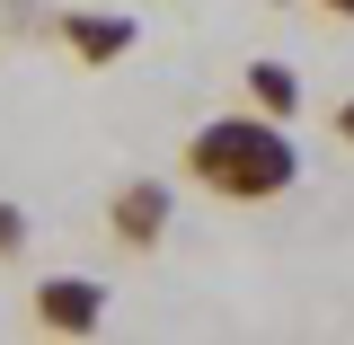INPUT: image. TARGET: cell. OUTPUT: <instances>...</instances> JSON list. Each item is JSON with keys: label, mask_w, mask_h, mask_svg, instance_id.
Instances as JSON below:
<instances>
[{"label": "cell", "mask_w": 354, "mask_h": 345, "mask_svg": "<svg viewBox=\"0 0 354 345\" xmlns=\"http://www.w3.org/2000/svg\"><path fill=\"white\" fill-rule=\"evenodd\" d=\"M328 124H337V142L354 151V97H337V115H328Z\"/></svg>", "instance_id": "52a82bcc"}, {"label": "cell", "mask_w": 354, "mask_h": 345, "mask_svg": "<svg viewBox=\"0 0 354 345\" xmlns=\"http://www.w3.org/2000/svg\"><path fill=\"white\" fill-rule=\"evenodd\" d=\"M319 18H337V27H354V0H310Z\"/></svg>", "instance_id": "ba28073f"}, {"label": "cell", "mask_w": 354, "mask_h": 345, "mask_svg": "<svg viewBox=\"0 0 354 345\" xmlns=\"http://www.w3.org/2000/svg\"><path fill=\"white\" fill-rule=\"evenodd\" d=\"M186 177L221 195V204H274L301 186V151H292V124H274L257 106L239 115H213V124L186 133Z\"/></svg>", "instance_id": "6da1fadb"}, {"label": "cell", "mask_w": 354, "mask_h": 345, "mask_svg": "<svg viewBox=\"0 0 354 345\" xmlns=\"http://www.w3.org/2000/svg\"><path fill=\"white\" fill-rule=\"evenodd\" d=\"M53 36L71 44V62L106 71V62H124L133 44H142V18H124V9H62V18H53Z\"/></svg>", "instance_id": "277c9868"}, {"label": "cell", "mask_w": 354, "mask_h": 345, "mask_svg": "<svg viewBox=\"0 0 354 345\" xmlns=\"http://www.w3.org/2000/svg\"><path fill=\"white\" fill-rule=\"evenodd\" d=\"M239 88H248V106L274 115V124H292V115H301V71H292V62H274V53H257Z\"/></svg>", "instance_id": "5b68a950"}, {"label": "cell", "mask_w": 354, "mask_h": 345, "mask_svg": "<svg viewBox=\"0 0 354 345\" xmlns=\"http://www.w3.org/2000/svg\"><path fill=\"white\" fill-rule=\"evenodd\" d=\"M18 248H27V213H18V204H9V195H0V265L18 257Z\"/></svg>", "instance_id": "8992f818"}, {"label": "cell", "mask_w": 354, "mask_h": 345, "mask_svg": "<svg viewBox=\"0 0 354 345\" xmlns=\"http://www.w3.org/2000/svg\"><path fill=\"white\" fill-rule=\"evenodd\" d=\"M106 230H115L124 248H160L177 230V186L169 177H124V186L106 195Z\"/></svg>", "instance_id": "3957f363"}, {"label": "cell", "mask_w": 354, "mask_h": 345, "mask_svg": "<svg viewBox=\"0 0 354 345\" xmlns=\"http://www.w3.org/2000/svg\"><path fill=\"white\" fill-rule=\"evenodd\" d=\"M27 328L36 337H106V283L88 274H44L27 292Z\"/></svg>", "instance_id": "7a4b0ae2"}]
</instances>
